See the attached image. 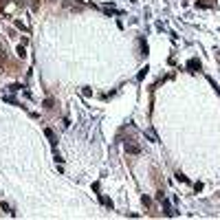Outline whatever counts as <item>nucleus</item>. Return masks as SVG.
I'll list each match as a JSON object with an SVG mask.
<instances>
[{
    "mask_svg": "<svg viewBox=\"0 0 220 220\" xmlns=\"http://www.w3.org/2000/svg\"><path fill=\"white\" fill-rule=\"evenodd\" d=\"M176 180H180V183H187V176H183V174L178 172V174H176Z\"/></svg>",
    "mask_w": 220,
    "mask_h": 220,
    "instance_id": "4",
    "label": "nucleus"
},
{
    "mask_svg": "<svg viewBox=\"0 0 220 220\" xmlns=\"http://www.w3.org/2000/svg\"><path fill=\"white\" fill-rule=\"evenodd\" d=\"M0 51H2V49H0Z\"/></svg>",
    "mask_w": 220,
    "mask_h": 220,
    "instance_id": "5",
    "label": "nucleus"
},
{
    "mask_svg": "<svg viewBox=\"0 0 220 220\" xmlns=\"http://www.w3.org/2000/svg\"><path fill=\"white\" fill-rule=\"evenodd\" d=\"M126 150H128V152H132V154H139V152H141V148H139V145H126Z\"/></svg>",
    "mask_w": 220,
    "mask_h": 220,
    "instance_id": "1",
    "label": "nucleus"
},
{
    "mask_svg": "<svg viewBox=\"0 0 220 220\" xmlns=\"http://www.w3.org/2000/svg\"><path fill=\"white\" fill-rule=\"evenodd\" d=\"M187 66H189V68H200V62H198V59H189Z\"/></svg>",
    "mask_w": 220,
    "mask_h": 220,
    "instance_id": "2",
    "label": "nucleus"
},
{
    "mask_svg": "<svg viewBox=\"0 0 220 220\" xmlns=\"http://www.w3.org/2000/svg\"><path fill=\"white\" fill-rule=\"evenodd\" d=\"M44 134L49 136V139H51V141H55V134H53V130H51V128H46V130H44Z\"/></svg>",
    "mask_w": 220,
    "mask_h": 220,
    "instance_id": "3",
    "label": "nucleus"
}]
</instances>
